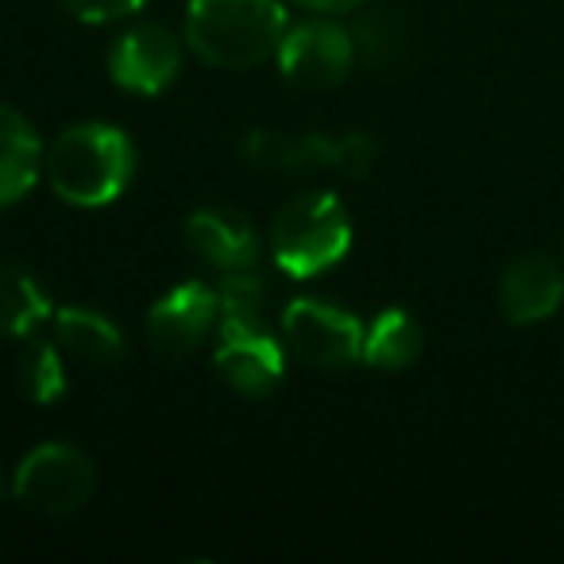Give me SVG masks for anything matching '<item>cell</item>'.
Segmentation results:
<instances>
[{
  "label": "cell",
  "instance_id": "cell-1",
  "mask_svg": "<svg viewBox=\"0 0 564 564\" xmlns=\"http://www.w3.org/2000/svg\"><path fill=\"white\" fill-rule=\"evenodd\" d=\"M286 35L282 0H189L186 43L217 70H256Z\"/></svg>",
  "mask_w": 564,
  "mask_h": 564
},
{
  "label": "cell",
  "instance_id": "cell-2",
  "mask_svg": "<svg viewBox=\"0 0 564 564\" xmlns=\"http://www.w3.org/2000/svg\"><path fill=\"white\" fill-rule=\"evenodd\" d=\"M43 174L55 194L82 209L117 202L135 174V148L120 128L89 120L74 124L43 155Z\"/></svg>",
  "mask_w": 564,
  "mask_h": 564
},
{
  "label": "cell",
  "instance_id": "cell-3",
  "mask_svg": "<svg viewBox=\"0 0 564 564\" xmlns=\"http://www.w3.org/2000/svg\"><path fill=\"white\" fill-rule=\"evenodd\" d=\"M348 248H352V217L329 189L299 194L274 213L271 251L274 263L291 279H314L329 271L348 256Z\"/></svg>",
  "mask_w": 564,
  "mask_h": 564
},
{
  "label": "cell",
  "instance_id": "cell-4",
  "mask_svg": "<svg viewBox=\"0 0 564 564\" xmlns=\"http://www.w3.org/2000/svg\"><path fill=\"white\" fill-rule=\"evenodd\" d=\"M12 495L40 514H74L94 495V460L82 448L47 441L32 448L12 471Z\"/></svg>",
  "mask_w": 564,
  "mask_h": 564
},
{
  "label": "cell",
  "instance_id": "cell-5",
  "mask_svg": "<svg viewBox=\"0 0 564 564\" xmlns=\"http://www.w3.org/2000/svg\"><path fill=\"white\" fill-rule=\"evenodd\" d=\"M282 340L302 364L340 371L364 360V325L322 299H299L282 310Z\"/></svg>",
  "mask_w": 564,
  "mask_h": 564
},
{
  "label": "cell",
  "instance_id": "cell-6",
  "mask_svg": "<svg viewBox=\"0 0 564 564\" xmlns=\"http://www.w3.org/2000/svg\"><path fill=\"white\" fill-rule=\"evenodd\" d=\"M274 58H279L282 78L291 82L294 89L322 94V89L340 86L352 74L356 43L352 32H345V28L314 20V24H302L282 35V47Z\"/></svg>",
  "mask_w": 564,
  "mask_h": 564
},
{
  "label": "cell",
  "instance_id": "cell-7",
  "mask_svg": "<svg viewBox=\"0 0 564 564\" xmlns=\"http://www.w3.org/2000/svg\"><path fill=\"white\" fill-rule=\"evenodd\" d=\"M182 47L178 35L163 24H140L124 32L109 51V74L120 89L140 97H155L178 78Z\"/></svg>",
  "mask_w": 564,
  "mask_h": 564
},
{
  "label": "cell",
  "instance_id": "cell-8",
  "mask_svg": "<svg viewBox=\"0 0 564 564\" xmlns=\"http://www.w3.org/2000/svg\"><path fill=\"white\" fill-rule=\"evenodd\" d=\"M220 322L217 291L205 282H182L148 310V337L163 356H189Z\"/></svg>",
  "mask_w": 564,
  "mask_h": 564
},
{
  "label": "cell",
  "instance_id": "cell-9",
  "mask_svg": "<svg viewBox=\"0 0 564 564\" xmlns=\"http://www.w3.org/2000/svg\"><path fill=\"white\" fill-rule=\"evenodd\" d=\"M220 345L213 352L217 376L243 399H267L282 383V348L263 333V325H220Z\"/></svg>",
  "mask_w": 564,
  "mask_h": 564
},
{
  "label": "cell",
  "instance_id": "cell-10",
  "mask_svg": "<svg viewBox=\"0 0 564 564\" xmlns=\"http://www.w3.org/2000/svg\"><path fill=\"white\" fill-rule=\"evenodd\" d=\"M564 274L549 256H518L499 279V310L510 325H538L561 310Z\"/></svg>",
  "mask_w": 564,
  "mask_h": 564
},
{
  "label": "cell",
  "instance_id": "cell-11",
  "mask_svg": "<svg viewBox=\"0 0 564 564\" xmlns=\"http://www.w3.org/2000/svg\"><path fill=\"white\" fill-rule=\"evenodd\" d=\"M243 155L256 166L286 174H314V171H340L345 166V135H322V132H256L243 140Z\"/></svg>",
  "mask_w": 564,
  "mask_h": 564
},
{
  "label": "cell",
  "instance_id": "cell-12",
  "mask_svg": "<svg viewBox=\"0 0 564 564\" xmlns=\"http://www.w3.org/2000/svg\"><path fill=\"white\" fill-rule=\"evenodd\" d=\"M186 243L194 248V256H202L205 263L225 274L251 271L259 259L256 228L236 209H197L186 220Z\"/></svg>",
  "mask_w": 564,
  "mask_h": 564
},
{
  "label": "cell",
  "instance_id": "cell-13",
  "mask_svg": "<svg viewBox=\"0 0 564 564\" xmlns=\"http://www.w3.org/2000/svg\"><path fill=\"white\" fill-rule=\"evenodd\" d=\"M43 174V143L32 120L0 105V209L24 202Z\"/></svg>",
  "mask_w": 564,
  "mask_h": 564
},
{
  "label": "cell",
  "instance_id": "cell-14",
  "mask_svg": "<svg viewBox=\"0 0 564 564\" xmlns=\"http://www.w3.org/2000/svg\"><path fill=\"white\" fill-rule=\"evenodd\" d=\"M55 329H58V348L82 364L109 368V364H117L120 356H124V337H120V329L105 314H97V310H86V306L58 310Z\"/></svg>",
  "mask_w": 564,
  "mask_h": 564
},
{
  "label": "cell",
  "instance_id": "cell-15",
  "mask_svg": "<svg viewBox=\"0 0 564 564\" xmlns=\"http://www.w3.org/2000/svg\"><path fill=\"white\" fill-rule=\"evenodd\" d=\"M422 356V329L406 310H383L364 329V364L376 371H402Z\"/></svg>",
  "mask_w": 564,
  "mask_h": 564
},
{
  "label": "cell",
  "instance_id": "cell-16",
  "mask_svg": "<svg viewBox=\"0 0 564 564\" xmlns=\"http://www.w3.org/2000/svg\"><path fill=\"white\" fill-rule=\"evenodd\" d=\"M51 314L47 294L35 286L32 274L0 263V337H28L40 329V322Z\"/></svg>",
  "mask_w": 564,
  "mask_h": 564
},
{
  "label": "cell",
  "instance_id": "cell-17",
  "mask_svg": "<svg viewBox=\"0 0 564 564\" xmlns=\"http://www.w3.org/2000/svg\"><path fill=\"white\" fill-rule=\"evenodd\" d=\"M20 383H24L32 402H55L66 391V368L63 352L47 340H35L24 356H20Z\"/></svg>",
  "mask_w": 564,
  "mask_h": 564
},
{
  "label": "cell",
  "instance_id": "cell-18",
  "mask_svg": "<svg viewBox=\"0 0 564 564\" xmlns=\"http://www.w3.org/2000/svg\"><path fill=\"white\" fill-rule=\"evenodd\" d=\"M220 302V325H259V314H263V282L251 271H232L225 274L217 291Z\"/></svg>",
  "mask_w": 564,
  "mask_h": 564
},
{
  "label": "cell",
  "instance_id": "cell-19",
  "mask_svg": "<svg viewBox=\"0 0 564 564\" xmlns=\"http://www.w3.org/2000/svg\"><path fill=\"white\" fill-rule=\"evenodd\" d=\"M63 4L82 24H109V20L132 17L143 0H63Z\"/></svg>",
  "mask_w": 564,
  "mask_h": 564
},
{
  "label": "cell",
  "instance_id": "cell-20",
  "mask_svg": "<svg viewBox=\"0 0 564 564\" xmlns=\"http://www.w3.org/2000/svg\"><path fill=\"white\" fill-rule=\"evenodd\" d=\"M376 163V140L364 132H348L345 135V166L340 171L352 174V178H364Z\"/></svg>",
  "mask_w": 564,
  "mask_h": 564
},
{
  "label": "cell",
  "instance_id": "cell-21",
  "mask_svg": "<svg viewBox=\"0 0 564 564\" xmlns=\"http://www.w3.org/2000/svg\"><path fill=\"white\" fill-rule=\"evenodd\" d=\"M299 9H310V12H322V17H337V12H352L360 9L364 0H294Z\"/></svg>",
  "mask_w": 564,
  "mask_h": 564
},
{
  "label": "cell",
  "instance_id": "cell-22",
  "mask_svg": "<svg viewBox=\"0 0 564 564\" xmlns=\"http://www.w3.org/2000/svg\"><path fill=\"white\" fill-rule=\"evenodd\" d=\"M9 491H12V484H4V476H0V499H4Z\"/></svg>",
  "mask_w": 564,
  "mask_h": 564
}]
</instances>
